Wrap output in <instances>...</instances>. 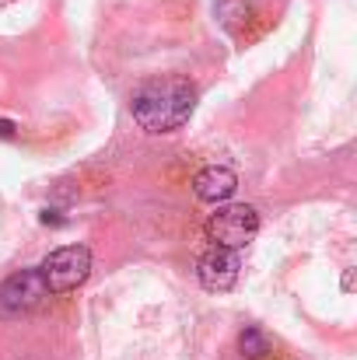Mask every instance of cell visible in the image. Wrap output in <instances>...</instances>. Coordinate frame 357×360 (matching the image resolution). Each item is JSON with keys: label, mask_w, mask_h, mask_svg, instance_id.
Returning <instances> with one entry per match:
<instances>
[{"label": "cell", "mask_w": 357, "mask_h": 360, "mask_svg": "<svg viewBox=\"0 0 357 360\" xmlns=\"http://www.w3.org/2000/svg\"><path fill=\"white\" fill-rule=\"evenodd\" d=\"M133 122L144 129V133H175L182 129L193 109H196V91L189 88V81H154V84H144L133 102Z\"/></svg>", "instance_id": "cell-1"}, {"label": "cell", "mask_w": 357, "mask_h": 360, "mask_svg": "<svg viewBox=\"0 0 357 360\" xmlns=\"http://www.w3.org/2000/svg\"><path fill=\"white\" fill-rule=\"evenodd\" d=\"M49 294H67L77 290L88 276H92V252L84 245H63L56 252L46 255V262L39 266Z\"/></svg>", "instance_id": "cell-2"}, {"label": "cell", "mask_w": 357, "mask_h": 360, "mask_svg": "<svg viewBox=\"0 0 357 360\" xmlns=\"http://www.w3.org/2000/svg\"><path fill=\"white\" fill-rule=\"evenodd\" d=\"M207 238L214 241V245H221V248H245L249 241L256 238V231H259V214H256V207H249V203H232V207H221L218 214H211V221H207Z\"/></svg>", "instance_id": "cell-3"}, {"label": "cell", "mask_w": 357, "mask_h": 360, "mask_svg": "<svg viewBox=\"0 0 357 360\" xmlns=\"http://www.w3.org/2000/svg\"><path fill=\"white\" fill-rule=\"evenodd\" d=\"M49 297V287L42 280L39 269H21V273H11L4 283H0V311L7 315H25V311H35L42 308Z\"/></svg>", "instance_id": "cell-4"}, {"label": "cell", "mask_w": 357, "mask_h": 360, "mask_svg": "<svg viewBox=\"0 0 357 360\" xmlns=\"http://www.w3.org/2000/svg\"><path fill=\"white\" fill-rule=\"evenodd\" d=\"M238 273H242V262H238L235 248L214 245L211 252H203V255L196 259V280H200L207 290H214V294L232 290L238 283Z\"/></svg>", "instance_id": "cell-5"}, {"label": "cell", "mask_w": 357, "mask_h": 360, "mask_svg": "<svg viewBox=\"0 0 357 360\" xmlns=\"http://www.w3.org/2000/svg\"><path fill=\"white\" fill-rule=\"evenodd\" d=\"M235 189H238V175L232 168H225V165H207V168H200L193 175V193L203 203L221 207V203H228L235 196Z\"/></svg>", "instance_id": "cell-6"}, {"label": "cell", "mask_w": 357, "mask_h": 360, "mask_svg": "<svg viewBox=\"0 0 357 360\" xmlns=\"http://www.w3.org/2000/svg\"><path fill=\"white\" fill-rule=\"evenodd\" d=\"M238 350H242L245 360H263L270 354V340H266L263 329L249 326V329H242V336H238Z\"/></svg>", "instance_id": "cell-7"}, {"label": "cell", "mask_w": 357, "mask_h": 360, "mask_svg": "<svg viewBox=\"0 0 357 360\" xmlns=\"http://www.w3.org/2000/svg\"><path fill=\"white\" fill-rule=\"evenodd\" d=\"M18 136V126L11 120H0V140H14Z\"/></svg>", "instance_id": "cell-8"}, {"label": "cell", "mask_w": 357, "mask_h": 360, "mask_svg": "<svg viewBox=\"0 0 357 360\" xmlns=\"http://www.w3.org/2000/svg\"><path fill=\"white\" fill-rule=\"evenodd\" d=\"M351 287H354V269L344 273V290H351Z\"/></svg>", "instance_id": "cell-9"}]
</instances>
